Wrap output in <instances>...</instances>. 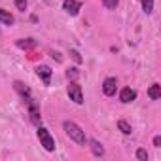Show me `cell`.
Listing matches in <instances>:
<instances>
[{
    "label": "cell",
    "instance_id": "6da1fadb",
    "mask_svg": "<svg viewBox=\"0 0 161 161\" xmlns=\"http://www.w3.org/2000/svg\"><path fill=\"white\" fill-rule=\"evenodd\" d=\"M63 129H64V133L70 136V140H74L76 144H80V146H86V144H87L86 133L82 131V127H80L78 123H74V121H64V123H63Z\"/></svg>",
    "mask_w": 161,
    "mask_h": 161
},
{
    "label": "cell",
    "instance_id": "7a4b0ae2",
    "mask_svg": "<svg viewBox=\"0 0 161 161\" xmlns=\"http://www.w3.org/2000/svg\"><path fill=\"white\" fill-rule=\"evenodd\" d=\"M70 101H74L76 104H84V93H82V86H80L76 80L72 82L70 80V84H68V89H66Z\"/></svg>",
    "mask_w": 161,
    "mask_h": 161
},
{
    "label": "cell",
    "instance_id": "3957f363",
    "mask_svg": "<svg viewBox=\"0 0 161 161\" xmlns=\"http://www.w3.org/2000/svg\"><path fill=\"white\" fill-rule=\"evenodd\" d=\"M38 138H40V144L46 148V152H55V140L46 127H38Z\"/></svg>",
    "mask_w": 161,
    "mask_h": 161
},
{
    "label": "cell",
    "instance_id": "277c9868",
    "mask_svg": "<svg viewBox=\"0 0 161 161\" xmlns=\"http://www.w3.org/2000/svg\"><path fill=\"white\" fill-rule=\"evenodd\" d=\"M116 91H118V80L116 78H106L103 82V93L106 97H114Z\"/></svg>",
    "mask_w": 161,
    "mask_h": 161
},
{
    "label": "cell",
    "instance_id": "5b68a950",
    "mask_svg": "<svg viewBox=\"0 0 161 161\" xmlns=\"http://www.w3.org/2000/svg\"><path fill=\"white\" fill-rule=\"evenodd\" d=\"M80 8H82V2H78V0H64L63 2V10L68 15H78Z\"/></svg>",
    "mask_w": 161,
    "mask_h": 161
},
{
    "label": "cell",
    "instance_id": "8992f818",
    "mask_svg": "<svg viewBox=\"0 0 161 161\" xmlns=\"http://www.w3.org/2000/svg\"><path fill=\"white\" fill-rule=\"evenodd\" d=\"M51 68L49 66H46V64H40L38 68H36V74H38V78L42 80V82L46 84V86H49V82H51Z\"/></svg>",
    "mask_w": 161,
    "mask_h": 161
},
{
    "label": "cell",
    "instance_id": "52a82bcc",
    "mask_svg": "<svg viewBox=\"0 0 161 161\" xmlns=\"http://www.w3.org/2000/svg\"><path fill=\"white\" fill-rule=\"evenodd\" d=\"M136 99V91H133L131 87H123L121 91H119V101L123 103V104H129V103H133Z\"/></svg>",
    "mask_w": 161,
    "mask_h": 161
},
{
    "label": "cell",
    "instance_id": "ba28073f",
    "mask_svg": "<svg viewBox=\"0 0 161 161\" xmlns=\"http://www.w3.org/2000/svg\"><path fill=\"white\" fill-rule=\"evenodd\" d=\"M14 87H15V91H17V93H19V95L25 99V103L32 99V97H31V89H29V87H27L23 82H14Z\"/></svg>",
    "mask_w": 161,
    "mask_h": 161
},
{
    "label": "cell",
    "instance_id": "9c48e42d",
    "mask_svg": "<svg viewBox=\"0 0 161 161\" xmlns=\"http://www.w3.org/2000/svg\"><path fill=\"white\" fill-rule=\"evenodd\" d=\"M89 144H91V152H93V155H95V157H103V155H104V146H103L99 140H95V138H93Z\"/></svg>",
    "mask_w": 161,
    "mask_h": 161
},
{
    "label": "cell",
    "instance_id": "30bf717a",
    "mask_svg": "<svg viewBox=\"0 0 161 161\" xmlns=\"http://www.w3.org/2000/svg\"><path fill=\"white\" fill-rule=\"evenodd\" d=\"M148 97H150L152 101H157V99L161 97V86H159V84H152L150 89H148Z\"/></svg>",
    "mask_w": 161,
    "mask_h": 161
},
{
    "label": "cell",
    "instance_id": "8fae6325",
    "mask_svg": "<svg viewBox=\"0 0 161 161\" xmlns=\"http://www.w3.org/2000/svg\"><path fill=\"white\" fill-rule=\"evenodd\" d=\"M0 21H2L4 25H14V15L10 12H6V10L0 8Z\"/></svg>",
    "mask_w": 161,
    "mask_h": 161
},
{
    "label": "cell",
    "instance_id": "7c38bea8",
    "mask_svg": "<svg viewBox=\"0 0 161 161\" xmlns=\"http://www.w3.org/2000/svg\"><path fill=\"white\" fill-rule=\"evenodd\" d=\"M36 46V40H32V38H27V40H17V47H21V49H32Z\"/></svg>",
    "mask_w": 161,
    "mask_h": 161
},
{
    "label": "cell",
    "instance_id": "4fadbf2b",
    "mask_svg": "<svg viewBox=\"0 0 161 161\" xmlns=\"http://www.w3.org/2000/svg\"><path fill=\"white\" fill-rule=\"evenodd\" d=\"M118 129H119L123 135H131V133H133V127H131L125 119H119V121H118Z\"/></svg>",
    "mask_w": 161,
    "mask_h": 161
},
{
    "label": "cell",
    "instance_id": "5bb4252c",
    "mask_svg": "<svg viewBox=\"0 0 161 161\" xmlns=\"http://www.w3.org/2000/svg\"><path fill=\"white\" fill-rule=\"evenodd\" d=\"M142 10L146 15H150L153 12V0H142Z\"/></svg>",
    "mask_w": 161,
    "mask_h": 161
},
{
    "label": "cell",
    "instance_id": "9a60e30c",
    "mask_svg": "<svg viewBox=\"0 0 161 161\" xmlns=\"http://www.w3.org/2000/svg\"><path fill=\"white\" fill-rule=\"evenodd\" d=\"M68 55L72 57V61H74L76 64H82V63H84V59H82V55H80V51H78V49H70V51H68Z\"/></svg>",
    "mask_w": 161,
    "mask_h": 161
},
{
    "label": "cell",
    "instance_id": "2e32d148",
    "mask_svg": "<svg viewBox=\"0 0 161 161\" xmlns=\"http://www.w3.org/2000/svg\"><path fill=\"white\" fill-rule=\"evenodd\" d=\"M66 78L74 82V80H78V78H80V70H78V68H74V66H72V68H68V70H66Z\"/></svg>",
    "mask_w": 161,
    "mask_h": 161
},
{
    "label": "cell",
    "instance_id": "e0dca14e",
    "mask_svg": "<svg viewBox=\"0 0 161 161\" xmlns=\"http://www.w3.org/2000/svg\"><path fill=\"white\" fill-rule=\"evenodd\" d=\"M103 4H104V8H108V10H116L118 4H119V0H103Z\"/></svg>",
    "mask_w": 161,
    "mask_h": 161
},
{
    "label": "cell",
    "instance_id": "ac0fdd59",
    "mask_svg": "<svg viewBox=\"0 0 161 161\" xmlns=\"http://www.w3.org/2000/svg\"><path fill=\"white\" fill-rule=\"evenodd\" d=\"M136 159H138V161H148V152H146L144 148H138V150H136Z\"/></svg>",
    "mask_w": 161,
    "mask_h": 161
},
{
    "label": "cell",
    "instance_id": "d6986e66",
    "mask_svg": "<svg viewBox=\"0 0 161 161\" xmlns=\"http://www.w3.org/2000/svg\"><path fill=\"white\" fill-rule=\"evenodd\" d=\"M27 4H29V0H15V8L19 12H25L27 10Z\"/></svg>",
    "mask_w": 161,
    "mask_h": 161
},
{
    "label": "cell",
    "instance_id": "ffe728a7",
    "mask_svg": "<svg viewBox=\"0 0 161 161\" xmlns=\"http://www.w3.org/2000/svg\"><path fill=\"white\" fill-rule=\"evenodd\" d=\"M49 55H51V57H53L57 63H61V61H63V57H61V53H59V51H51Z\"/></svg>",
    "mask_w": 161,
    "mask_h": 161
},
{
    "label": "cell",
    "instance_id": "44dd1931",
    "mask_svg": "<svg viewBox=\"0 0 161 161\" xmlns=\"http://www.w3.org/2000/svg\"><path fill=\"white\" fill-rule=\"evenodd\" d=\"M153 146H155V148H159V146H161V136H159V135H157V136H153Z\"/></svg>",
    "mask_w": 161,
    "mask_h": 161
}]
</instances>
